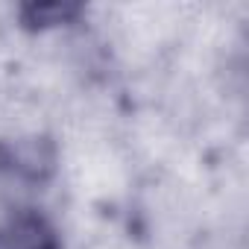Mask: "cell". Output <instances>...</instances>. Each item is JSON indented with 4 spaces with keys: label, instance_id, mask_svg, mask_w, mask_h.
<instances>
[{
    "label": "cell",
    "instance_id": "obj_1",
    "mask_svg": "<svg viewBox=\"0 0 249 249\" xmlns=\"http://www.w3.org/2000/svg\"><path fill=\"white\" fill-rule=\"evenodd\" d=\"M56 231L33 214L12 217L0 229V249H56Z\"/></svg>",
    "mask_w": 249,
    "mask_h": 249
},
{
    "label": "cell",
    "instance_id": "obj_2",
    "mask_svg": "<svg viewBox=\"0 0 249 249\" xmlns=\"http://www.w3.org/2000/svg\"><path fill=\"white\" fill-rule=\"evenodd\" d=\"M6 164H12V170H18L21 176L38 179L50 170L53 153L41 138H21L6 147Z\"/></svg>",
    "mask_w": 249,
    "mask_h": 249
}]
</instances>
